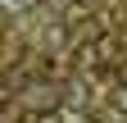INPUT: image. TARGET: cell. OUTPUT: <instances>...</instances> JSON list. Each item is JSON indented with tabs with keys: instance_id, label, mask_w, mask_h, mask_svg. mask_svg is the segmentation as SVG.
<instances>
[]
</instances>
